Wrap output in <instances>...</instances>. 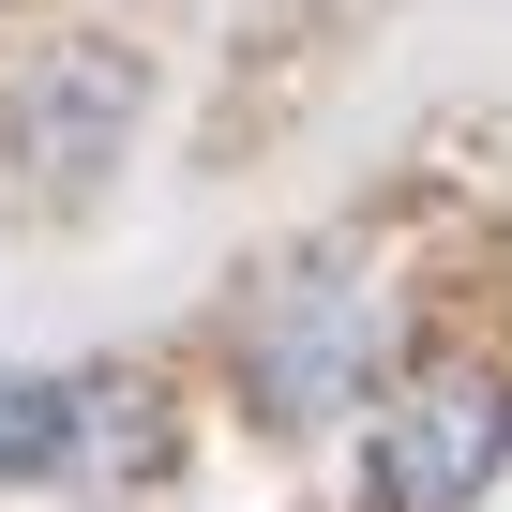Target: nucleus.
<instances>
[{"mask_svg":"<svg viewBox=\"0 0 512 512\" xmlns=\"http://www.w3.org/2000/svg\"><path fill=\"white\" fill-rule=\"evenodd\" d=\"M497 467H512V377H497V362L437 347V362H407V377L377 392V437H362L377 512H467Z\"/></svg>","mask_w":512,"mask_h":512,"instance_id":"nucleus-1","label":"nucleus"},{"mask_svg":"<svg viewBox=\"0 0 512 512\" xmlns=\"http://www.w3.org/2000/svg\"><path fill=\"white\" fill-rule=\"evenodd\" d=\"M362 362H377V272L302 256V272L256 287V317H241V392H256V422H332V407L362 392Z\"/></svg>","mask_w":512,"mask_h":512,"instance_id":"nucleus-2","label":"nucleus"},{"mask_svg":"<svg viewBox=\"0 0 512 512\" xmlns=\"http://www.w3.org/2000/svg\"><path fill=\"white\" fill-rule=\"evenodd\" d=\"M16 151H31V181H91L106 151H121V121H136V61L121 46H46V61H16Z\"/></svg>","mask_w":512,"mask_h":512,"instance_id":"nucleus-3","label":"nucleus"},{"mask_svg":"<svg viewBox=\"0 0 512 512\" xmlns=\"http://www.w3.org/2000/svg\"><path fill=\"white\" fill-rule=\"evenodd\" d=\"M76 437V377H0V482H46Z\"/></svg>","mask_w":512,"mask_h":512,"instance_id":"nucleus-4","label":"nucleus"}]
</instances>
